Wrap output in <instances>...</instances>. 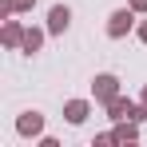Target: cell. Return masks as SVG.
I'll return each instance as SVG.
<instances>
[{
	"label": "cell",
	"mask_w": 147,
	"mask_h": 147,
	"mask_svg": "<svg viewBox=\"0 0 147 147\" xmlns=\"http://www.w3.org/2000/svg\"><path fill=\"white\" fill-rule=\"evenodd\" d=\"M135 16H139V12H135L131 4H127V8H115V12L107 16V40H123V36L135 28Z\"/></svg>",
	"instance_id": "6da1fadb"
},
{
	"label": "cell",
	"mask_w": 147,
	"mask_h": 147,
	"mask_svg": "<svg viewBox=\"0 0 147 147\" xmlns=\"http://www.w3.org/2000/svg\"><path fill=\"white\" fill-rule=\"evenodd\" d=\"M115 96H119V76L115 72H99L96 80H92V99L103 107L107 99H115Z\"/></svg>",
	"instance_id": "7a4b0ae2"
},
{
	"label": "cell",
	"mask_w": 147,
	"mask_h": 147,
	"mask_svg": "<svg viewBox=\"0 0 147 147\" xmlns=\"http://www.w3.org/2000/svg\"><path fill=\"white\" fill-rule=\"evenodd\" d=\"M16 135L20 139H40L44 135V111H20L16 115Z\"/></svg>",
	"instance_id": "3957f363"
},
{
	"label": "cell",
	"mask_w": 147,
	"mask_h": 147,
	"mask_svg": "<svg viewBox=\"0 0 147 147\" xmlns=\"http://www.w3.org/2000/svg\"><path fill=\"white\" fill-rule=\"evenodd\" d=\"M52 32V36H64V32H68V28H72V8H68V4H52L48 8V24H44Z\"/></svg>",
	"instance_id": "277c9868"
},
{
	"label": "cell",
	"mask_w": 147,
	"mask_h": 147,
	"mask_svg": "<svg viewBox=\"0 0 147 147\" xmlns=\"http://www.w3.org/2000/svg\"><path fill=\"white\" fill-rule=\"evenodd\" d=\"M88 115H92V99H68L64 103V119L72 123V127L88 123Z\"/></svg>",
	"instance_id": "5b68a950"
},
{
	"label": "cell",
	"mask_w": 147,
	"mask_h": 147,
	"mask_svg": "<svg viewBox=\"0 0 147 147\" xmlns=\"http://www.w3.org/2000/svg\"><path fill=\"white\" fill-rule=\"evenodd\" d=\"M0 40H4V48L20 52V44H24V24L12 20V16H4V32H0Z\"/></svg>",
	"instance_id": "8992f818"
},
{
	"label": "cell",
	"mask_w": 147,
	"mask_h": 147,
	"mask_svg": "<svg viewBox=\"0 0 147 147\" xmlns=\"http://www.w3.org/2000/svg\"><path fill=\"white\" fill-rule=\"evenodd\" d=\"M48 36H52L48 28H36V24L24 28V44H20V52H24V56H36V52L44 48V40H48Z\"/></svg>",
	"instance_id": "52a82bcc"
},
{
	"label": "cell",
	"mask_w": 147,
	"mask_h": 147,
	"mask_svg": "<svg viewBox=\"0 0 147 147\" xmlns=\"http://www.w3.org/2000/svg\"><path fill=\"white\" fill-rule=\"evenodd\" d=\"M131 107H135V103H131V99L123 96H115V99H107V103H103V111H107V119L111 123H119V119H127V115H131Z\"/></svg>",
	"instance_id": "ba28073f"
},
{
	"label": "cell",
	"mask_w": 147,
	"mask_h": 147,
	"mask_svg": "<svg viewBox=\"0 0 147 147\" xmlns=\"http://www.w3.org/2000/svg\"><path fill=\"white\" fill-rule=\"evenodd\" d=\"M111 135H115V143H135L143 131H139V119H119L111 127Z\"/></svg>",
	"instance_id": "9c48e42d"
},
{
	"label": "cell",
	"mask_w": 147,
	"mask_h": 147,
	"mask_svg": "<svg viewBox=\"0 0 147 147\" xmlns=\"http://www.w3.org/2000/svg\"><path fill=\"white\" fill-rule=\"evenodd\" d=\"M32 8H36V0H0V16H20Z\"/></svg>",
	"instance_id": "30bf717a"
},
{
	"label": "cell",
	"mask_w": 147,
	"mask_h": 147,
	"mask_svg": "<svg viewBox=\"0 0 147 147\" xmlns=\"http://www.w3.org/2000/svg\"><path fill=\"white\" fill-rule=\"evenodd\" d=\"M135 36H139V44H147V20H139V24H135Z\"/></svg>",
	"instance_id": "8fae6325"
},
{
	"label": "cell",
	"mask_w": 147,
	"mask_h": 147,
	"mask_svg": "<svg viewBox=\"0 0 147 147\" xmlns=\"http://www.w3.org/2000/svg\"><path fill=\"white\" fill-rule=\"evenodd\" d=\"M127 4H131V8H135L139 16H147V0H127Z\"/></svg>",
	"instance_id": "7c38bea8"
},
{
	"label": "cell",
	"mask_w": 147,
	"mask_h": 147,
	"mask_svg": "<svg viewBox=\"0 0 147 147\" xmlns=\"http://www.w3.org/2000/svg\"><path fill=\"white\" fill-rule=\"evenodd\" d=\"M139 99H143V103H147V88H143V92H139Z\"/></svg>",
	"instance_id": "4fadbf2b"
}]
</instances>
